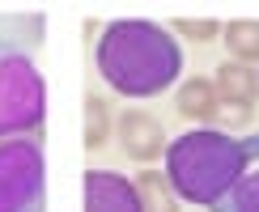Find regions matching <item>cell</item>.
I'll return each instance as SVG.
<instances>
[{"instance_id": "obj_1", "label": "cell", "mask_w": 259, "mask_h": 212, "mask_svg": "<svg viewBox=\"0 0 259 212\" xmlns=\"http://www.w3.org/2000/svg\"><path fill=\"white\" fill-rule=\"evenodd\" d=\"M170 153V187L191 204H221L242 183L246 162L259 157V136L230 140L221 132H187L179 136Z\"/></svg>"}, {"instance_id": "obj_2", "label": "cell", "mask_w": 259, "mask_h": 212, "mask_svg": "<svg viewBox=\"0 0 259 212\" xmlns=\"http://www.w3.org/2000/svg\"><path fill=\"white\" fill-rule=\"evenodd\" d=\"M98 68L106 72V81L119 93L132 98H149L161 93L183 68V51L175 47V38L161 26L149 21H119L106 30L102 47H98Z\"/></svg>"}, {"instance_id": "obj_3", "label": "cell", "mask_w": 259, "mask_h": 212, "mask_svg": "<svg viewBox=\"0 0 259 212\" xmlns=\"http://www.w3.org/2000/svg\"><path fill=\"white\" fill-rule=\"evenodd\" d=\"M42 111V85L26 60H9L0 68V132L5 127H26Z\"/></svg>"}, {"instance_id": "obj_4", "label": "cell", "mask_w": 259, "mask_h": 212, "mask_svg": "<svg viewBox=\"0 0 259 212\" xmlns=\"http://www.w3.org/2000/svg\"><path fill=\"white\" fill-rule=\"evenodd\" d=\"M42 178L34 144H5L0 148V212H17L34 195V183Z\"/></svg>"}, {"instance_id": "obj_5", "label": "cell", "mask_w": 259, "mask_h": 212, "mask_svg": "<svg viewBox=\"0 0 259 212\" xmlns=\"http://www.w3.org/2000/svg\"><path fill=\"white\" fill-rule=\"evenodd\" d=\"M255 93H259V81L246 64L230 60L217 68V98H221V119L225 123H246L255 115Z\"/></svg>"}, {"instance_id": "obj_6", "label": "cell", "mask_w": 259, "mask_h": 212, "mask_svg": "<svg viewBox=\"0 0 259 212\" xmlns=\"http://www.w3.org/2000/svg\"><path fill=\"white\" fill-rule=\"evenodd\" d=\"M119 140H123V153L132 162H153L166 148V132H161V123L149 111H123L119 115Z\"/></svg>"}, {"instance_id": "obj_7", "label": "cell", "mask_w": 259, "mask_h": 212, "mask_svg": "<svg viewBox=\"0 0 259 212\" xmlns=\"http://www.w3.org/2000/svg\"><path fill=\"white\" fill-rule=\"evenodd\" d=\"M85 183H90V212H145L136 187H127V178H119V174L90 170Z\"/></svg>"}, {"instance_id": "obj_8", "label": "cell", "mask_w": 259, "mask_h": 212, "mask_svg": "<svg viewBox=\"0 0 259 212\" xmlns=\"http://www.w3.org/2000/svg\"><path fill=\"white\" fill-rule=\"evenodd\" d=\"M175 106H179V115H187V119H200V123H212V119H221L217 81H208V77H196V81L179 85V93H175Z\"/></svg>"}, {"instance_id": "obj_9", "label": "cell", "mask_w": 259, "mask_h": 212, "mask_svg": "<svg viewBox=\"0 0 259 212\" xmlns=\"http://www.w3.org/2000/svg\"><path fill=\"white\" fill-rule=\"evenodd\" d=\"M136 195H140V208L145 212H179L175 187H170V178H161L157 170H145V174L136 178Z\"/></svg>"}, {"instance_id": "obj_10", "label": "cell", "mask_w": 259, "mask_h": 212, "mask_svg": "<svg viewBox=\"0 0 259 212\" xmlns=\"http://www.w3.org/2000/svg\"><path fill=\"white\" fill-rule=\"evenodd\" d=\"M221 34H225V47L234 51L238 64L259 60V21H230Z\"/></svg>"}, {"instance_id": "obj_11", "label": "cell", "mask_w": 259, "mask_h": 212, "mask_svg": "<svg viewBox=\"0 0 259 212\" xmlns=\"http://www.w3.org/2000/svg\"><path fill=\"white\" fill-rule=\"evenodd\" d=\"M221 212H259V174H242V183L221 199Z\"/></svg>"}, {"instance_id": "obj_12", "label": "cell", "mask_w": 259, "mask_h": 212, "mask_svg": "<svg viewBox=\"0 0 259 212\" xmlns=\"http://www.w3.org/2000/svg\"><path fill=\"white\" fill-rule=\"evenodd\" d=\"M85 148H98L106 140V132H111V111L102 106V98H90L85 102Z\"/></svg>"}, {"instance_id": "obj_13", "label": "cell", "mask_w": 259, "mask_h": 212, "mask_svg": "<svg viewBox=\"0 0 259 212\" xmlns=\"http://www.w3.org/2000/svg\"><path fill=\"white\" fill-rule=\"evenodd\" d=\"M175 34H183V38H196V42H208V38H217L221 34V26H217V21H187V17H183V21H175Z\"/></svg>"}]
</instances>
